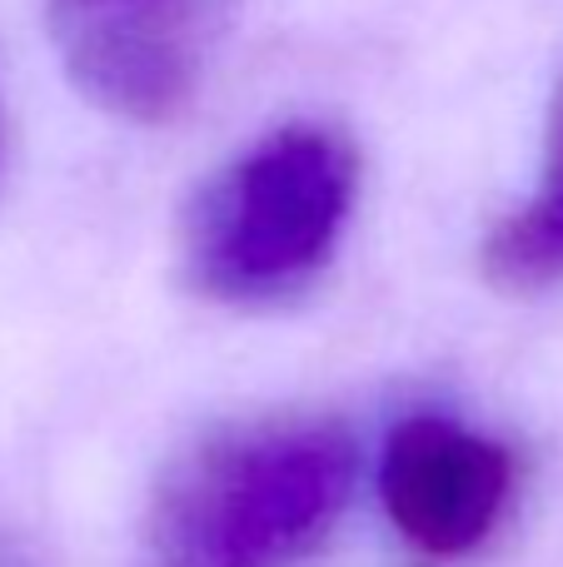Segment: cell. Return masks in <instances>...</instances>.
I'll list each match as a JSON object with an SVG mask.
<instances>
[{"label":"cell","mask_w":563,"mask_h":567,"mask_svg":"<svg viewBox=\"0 0 563 567\" xmlns=\"http://www.w3.org/2000/svg\"><path fill=\"white\" fill-rule=\"evenodd\" d=\"M514 493V453L479 429L414 413L385 443L379 498L395 533L429 563L469 558Z\"/></svg>","instance_id":"277c9868"},{"label":"cell","mask_w":563,"mask_h":567,"mask_svg":"<svg viewBox=\"0 0 563 567\" xmlns=\"http://www.w3.org/2000/svg\"><path fill=\"white\" fill-rule=\"evenodd\" d=\"M484 279L504 293H544L563 284V80L544 135V169L524 209L504 219L484 245Z\"/></svg>","instance_id":"5b68a950"},{"label":"cell","mask_w":563,"mask_h":567,"mask_svg":"<svg viewBox=\"0 0 563 567\" xmlns=\"http://www.w3.org/2000/svg\"><path fill=\"white\" fill-rule=\"evenodd\" d=\"M70 80L125 120H170L195 90L209 0H45Z\"/></svg>","instance_id":"3957f363"},{"label":"cell","mask_w":563,"mask_h":567,"mask_svg":"<svg viewBox=\"0 0 563 567\" xmlns=\"http://www.w3.org/2000/svg\"><path fill=\"white\" fill-rule=\"evenodd\" d=\"M349 205V140L325 125H285L190 195L180 275L215 303H279L329 265Z\"/></svg>","instance_id":"7a4b0ae2"},{"label":"cell","mask_w":563,"mask_h":567,"mask_svg":"<svg viewBox=\"0 0 563 567\" xmlns=\"http://www.w3.org/2000/svg\"><path fill=\"white\" fill-rule=\"evenodd\" d=\"M355 473V433L329 413L209 429L160 473L140 567H289L329 538Z\"/></svg>","instance_id":"6da1fadb"}]
</instances>
